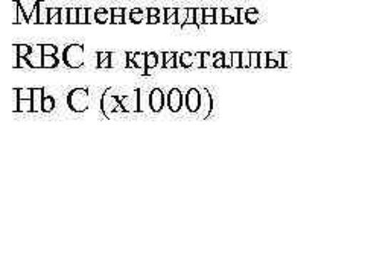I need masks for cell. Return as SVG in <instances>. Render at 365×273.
<instances>
[{
  "label": "cell",
  "mask_w": 365,
  "mask_h": 273,
  "mask_svg": "<svg viewBox=\"0 0 365 273\" xmlns=\"http://www.w3.org/2000/svg\"><path fill=\"white\" fill-rule=\"evenodd\" d=\"M135 93H137V97H139V102H137V111L139 112H143L145 109H146V95H143V91L142 90H135Z\"/></svg>",
  "instance_id": "obj_12"
},
{
  "label": "cell",
  "mask_w": 365,
  "mask_h": 273,
  "mask_svg": "<svg viewBox=\"0 0 365 273\" xmlns=\"http://www.w3.org/2000/svg\"><path fill=\"white\" fill-rule=\"evenodd\" d=\"M134 65L137 68H146V55L145 53H134Z\"/></svg>",
  "instance_id": "obj_13"
},
{
  "label": "cell",
  "mask_w": 365,
  "mask_h": 273,
  "mask_svg": "<svg viewBox=\"0 0 365 273\" xmlns=\"http://www.w3.org/2000/svg\"><path fill=\"white\" fill-rule=\"evenodd\" d=\"M186 108L190 112H198L201 108V95L197 88H190L186 93Z\"/></svg>",
  "instance_id": "obj_3"
},
{
  "label": "cell",
  "mask_w": 365,
  "mask_h": 273,
  "mask_svg": "<svg viewBox=\"0 0 365 273\" xmlns=\"http://www.w3.org/2000/svg\"><path fill=\"white\" fill-rule=\"evenodd\" d=\"M193 64H195V58H193L192 53H182V55H181V65H182V67L189 68V67H192Z\"/></svg>",
  "instance_id": "obj_15"
},
{
  "label": "cell",
  "mask_w": 365,
  "mask_h": 273,
  "mask_svg": "<svg viewBox=\"0 0 365 273\" xmlns=\"http://www.w3.org/2000/svg\"><path fill=\"white\" fill-rule=\"evenodd\" d=\"M158 65V55L157 53H148L146 55V68H155Z\"/></svg>",
  "instance_id": "obj_14"
},
{
  "label": "cell",
  "mask_w": 365,
  "mask_h": 273,
  "mask_svg": "<svg viewBox=\"0 0 365 273\" xmlns=\"http://www.w3.org/2000/svg\"><path fill=\"white\" fill-rule=\"evenodd\" d=\"M250 67L251 68H259V53L257 52L250 53Z\"/></svg>",
  "instance_id": "obj_17"
},
{
  "label": "cell",
  "mask_w": 365,
  "mask_h": 273,
  "mask_svg": "<svg viewBox=\"0 0 365 273\" xmlns=\"http://www.w3.org/2000/svg\"><path fill=\"white\" fill-rule=\"evenodd\" d=\"M44 88H32V112L41 111Z\"/></svg>",
  "instance_id": "obj_6"
},
{
  "label": "cell",
  "mask_w": 365,
  "mask_h": 273,
  "mask_svg": "<svg viewBox=\"0 0 365 273\" xmlns=\"http://www.w3.org/2000/svg\"><path fill=\"white\" fill-rule=\"evenodd\" d=\"M259 68H268V53H259Z\"/></svg>",
  "instance_id": "obj_18"
},
{
  "label": "cell",
  "mask_w": 365,
  "mask_h": 273,
  "mask_svg": "<svg viewBox=\"0 0 365 273\" xmlns=\"http://www.w3.org/2000/svg\"><path fill=\"white\" fill-rule=\"evenodd\" d=\"M41 60V68H55L60 64V60L55 55H43Z\"/></svg>",
  "instance_id": "obj_7"
},
{
  "label": "cell",
  "mask_w": 365,
  "mask_h": 273,
  "mask_svg": "<svg viewBox=\"0 0 365 273\" xmlns=\"http://www.w3.org/2000/svg\"><path fill=\"white\" fill-rule=\"evenodd\" d=\"M250 67V53L244 52L241 53V68H248Z\"/></svg>",
  "instance_id": "obj_22"
},
{
  "label": "cell",
  "mask_w": 365,
  "mask_h": 273,
  "mask_svg": "<svg viewBox=\"0 0 365 273\" xmlns=\"http://www.w3.org/2000/svg\"><path fill=\"white\" fill-rule=\"evenodd\" d=\"M79 21L86 23V14H84V13H81V16H79Z\"/></svg>",
  "instance_id": "obj_23"
},
{
  "label": "cell",
  "mask_w": 365,
  "mask_h": 273,
  "mask_svg": "<svg viewBox=\"0 0 365 273\" xmlns=\"http://www.w3.org/2000/svg\"><path fill=\"white\" fill-rule=\"evenodd\" d=\"M98 56V68H110V53L99 52Z\"/></svg>",
  "instance_id": "obj_10"
},
{
  "label": "cell",
  "mask_w": 365,
  "mask_h": 273,
  "mask_svg": "<svg viewBox=\"0 0 365 273\" xmlns=\"http://www.w3.org/2000/svg\"><path fill=\"white\" fill-rule=\"evenodd\" d=\"M63 63L68 68H81L84 65V48L79 44H72L63 52Z\"/></svg>",
  "instance_id": "obj_2"
},
{
  "label": "cell",
  "mask_w": 365,
  "mask_h": 273,
  "mask_svg": "<svg viewBox=\"0 0 365 273\" xmlns=\"http://www.w3.org/2000/svg\"><path fill=\"white\" fill-rule=\"evenodd\" d=\"M75 11H72V13H71V23H75Z\"/></svg>",
  "instance_id": "obj_24"
},
{
  "label": "cell",
  "mask_w": 365,
  "mask_h": 273,
  "mask_svg": "<svg viewBox=\"0 0 365 273\" xmlns=\"http://www.w3.org/2000/svg\"><path fill=\"white\" fill-rule=\"evenodd\" d=\"M163 64H162V68H175L177 64H175V53H163Z\"/></svg>",
  "instance_id": "obj_9"
},
{
  "label": "cell",
  "mask_w": 365,
  "mask_h": 273,
  "mask_svg": "<svg viewBox=\"0 0 365 273\" xmlns=\"http://www.w3.org/2000/svg\"><path fill=\"white\" fill-rule=\"evenodd\" d=\"M56 50L58 49H56L55 46H49V44L41 46V55H55Z\"/></svg>",
  "instance_id": "obj_19"
},
{
  "label": "cell",
  "mask_w": 365,
  "mask_h": 273,
  "mask_svg": "<svg viewBox=\"0 0 365 273\" xmlns=\"http://www.w3.org/2000/svg\"><path fill=\"white\" fill-rule=\"evenodd\" d=\"M19 108H16V111H32V99H19Z\"/></svg>",
  "instance_id": "obj_11"
},
{
  "label": "cell",
  "mask_w": 365,
  "mask_h": 273,
  "mask_svg": "<svg viewBox=\"0 0 365 273\" xmlns=\"http://www.w3.org/2000/svg\"><path fill=\"white\" fill-rule=\"evenodd\" d=\"M165 107V96L160 88H154L150 93V108L154 112H160Z\"/></svg>",
  "instance_id": "obj_5"
},
{
  "label": "cell",
  "mask_w": 365,
  "mask_h": 273,
  "mask_svg": "<svg viewBox=\"0 0 365 273\" xmlns=\"http://www.w3.org/2000/svg\"><path fill=\"white\" fill-rule=\"evenodd\" d=\"M67 107L73 112H84L88 109V90L73 88L67 95Z\"/></svg>",
  "instance_id": "obj_1"
},
{
  "label": "cell",
  "mask_w": 365,
  "mask_h": 273,
  "mask_svg": "<svg viewBox=\"0 0 365 273\" xmlns=\"http://www.w3.org/2000/svg\"><path fill=\"white\" fill-rule=\"evenodd\" d=\"M55 108V99L52 96L44 95L43 102H41V111L43 112H51Z\"/></svg>",
  "instance_id": "obj_8"
},
{
  "label": "cell",
  "mask_w": 365,
  "mask_h": 273,
  "mask_svg": "<svg viewBox=\"0 0 365 273\" xmlns=\"http://www.w3.org/2000/svg\"><path fill=\"white\" fill-rule=\"evenodd\" d=\"M182 107V93L178 88H173L168 93V108L173 112H178Z\"/></svg>",
  "instance_id": "obj_4"
},
{
  "label": "cell",
  "mask_w": 365,
  "mask_h": 273,
  "mask_svg": "<svg viewBox=\"0 0 365 273\" xmlns=\"http://www.w3.org/2000/svg\"><path fill=\"white\" fill-rule=\"evenodd\" d=\"M31 52L29 46H17V60H26Z\"/></svg>",
  "instance_id": "obj_16"
},
{
  "label": "cell",
  "mask_w": 365,
  "mask_h": 273,
  "mask_svg": "<svg viewBox=\"0 0 365 273\" xmlns=\"http://www.w3.org/2000/svg\"><path fill=\"white\" fill-rule=\"evenodd\" d=\"M232 67H236V68H241V53L237 52H233L232 53Z\"/></svg>",
  "instance_id": "obj_20"
},
{
  "label": "cell",
  "mask_w": 365,
  "mask_h": 273,
  "mask_svg": "<svg viewBox=\"0 0 365 273\" xmlns=\"http://www.w3.org/2000/svg\"><path fill=\"white\" fill-rule=\"evenodd\" d=\"M224 53H218V55H216V58H215V67L216 68H221V67H225V63H224Z\"/></svg>",
  "instance_id": "obj_21"
}]
</instances>
